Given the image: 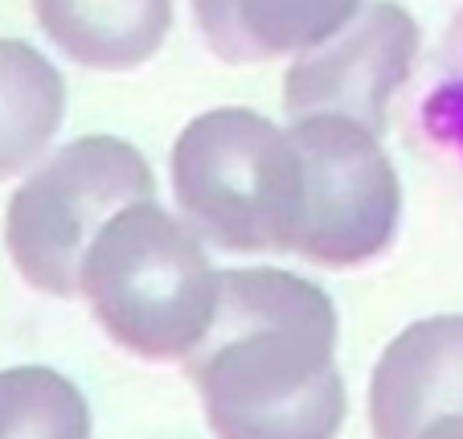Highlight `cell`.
<instances>
[{"label":"cell","instance_id":"6","mask_svg":"<svg viewBox=\"0 0 463 439\" xmlns=\"http://www.w3.org/2000/svg\"><path fill=\"white\" fill-rule=\"evenodd\" d=\"M419 21L398 0H373L336 37L304 50L288 66L283 107L299 115H349L382 136L390 99L419 58Z\"/></svg>","mask_w":463,"mask_h":439},{"label":"cell","instance_id":"7","mask_svg":"<svg viewBox=\"0 0 463 439\" xmlns=\"http://www.w3.org/2000/svg\"><path fill=\"white\" fill-rule=\"evenodd\" d=\"M455 411H463V317L443 312L385 345L369 382V427L373 439H419Z\"/></svg>","mask_w":463,"mask_h":439},{"label":"cell","instance_id":"2","mask_svg":"<svg viewBox=\"0 0 463 439\" xmlns=\"http://www.w3.org/2000/svg\"><path fill=\"white\" fill-rule=\"evenodd\" d=\"M218 288L202 234L152 197L107 218L79 280L103 333L144 361L189 358L213 320Z\"/></svg>","mask_w":463,"mask_h":439},{"label":"cell","instance_id":"3","mask_svg":"<svg viewBox=\"0 0 463 439\" xmlns=\"http://www.w3.org/2000/svg\"><path fill=\"white\" fill-rule=\"evenodd\" d=\"M181 218L222 251L296 255L304 222V160L279 123L250 107H213L173 144Z\"/></svg>","mask_w":463,"mask_h":439},{"label":"cell","instance_id":"12","mask_svg":"<svg viewBox=\"0 0 463 439\" xmlns=\"http://www.w3.org/2000/svg\"><path fill=\"white\" fill-rule=\"evenodd\" d=\"M422 132L463 160V74L443 79L422 99Z\"/></svg>","mask_w":463,"mask_h":439},{"label":"cell","instance_id":"5","mask_svg":"<svg viewBox=\"0 0 463 439\" xmlns=\"http://www.w3.org/2000/svg\"><path fill=\"white\" fill-rule=\"evenodd\" d=\"M288 132L304 160L296 255L345 272L390 251L402 218V181L382 136L349 115H299Z\"/></svg>","mask_w":463,"mask_h":439},{"label":"cell","instance_id":"13","mask_svg":"<svg viewBox=\"0 0 463 439\" xmlns=\"http://www.w3.org/2000/svg\"><path fill=\"white\" fill-rule=\"evenodd\" d=\"M419 439H463V411H455V415H443V419H435L427 431H422Z\"/></svg>","mask_w":463,"mask_h":439},{"label":"cell","instance_id":"11","mask_svg":"<svg viewBox=\"0 0 463 439\" xmlns=\"http://www.w3.org/2000/svg\"><path fill=\"white\" fill-rule=\"evenodd\" d=\"M0 439H90V406L50 366L0 369Z\"/></svg>","mask_w":463,"mask_h":439},{"label":"cell","instance_id":"9","mask_svg":"<svg viewBox=\"0 0 463 439\" xmlns=\"http://www.w3.org/2000/svg\"><path fill=\"white\" fill-rule=\"evenodd\" d=\"M42 33L87 71H136L173 29V0H33Z\"/></svg>","mask_w":463,"mask_h":439},{"label":"cell","instance_id":"10","mask_svg":"<svg viewBox=\"0 0 463 439\" xmlns=\"http://www.w3.org/2000/svg\"><path fill=\"white\" fill-rule=\"evenodd\" d=\"M66 119L58 66L21 37H0V181L17 177L50 148Z\"/></svg>","mask_w":463,"mask_h":439},{"label":"cell","instance_id":"1","mask_svg":"<svg viewBox=\"0 0 463 439\" xmlns=\"http://www.w3.org/2000/svg\"><path fill=\"white\" fill-rule=\"evenodd\" d=\"M184 374L218 439H336L345 427L336 304L283 267L222 272L213 320Z\"/></svg>","mask_w":463,"mask_h":439},{"label":"cell","instance_id":"8","mask_svg":"<svg viewBox=\"0 0 463 439\" xmlns=\"http://www.w3.org/2000/svg\"><path fill=\"white\" fill-rule=\"evenodd\" d=\"M365 0H193L205 45L230 66L304 53L336 37Z\"/></svg>","mask_w":463,"mask_h":439},{"label":"cell","instance_id":"4","mask_svg":"<svg viewBox=\"0 0 463 439\" xmlns=\"http://www.w3.org/2000/svg\"><path fill=\"white\" fill-rule=\"evenodd\" d=\"M156 197V173L119 136H79L9 202L5 243L21 280L45 296H79L82 259L111 214Z\"/></svg>","mask_w":463,"mask_h":439}]
</instances>
